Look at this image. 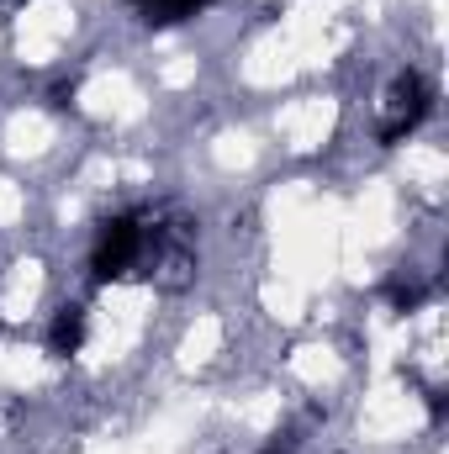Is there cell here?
<instances>
[{
  "mask_svg": "<svg viewBox=\"0 0 449 454\" xmlns=\"http://www.w3.org/2000/svg\"><path fill=\"white\" fill-rule=\"evenodd\" d=\"M143 217H112L96 238V280H116L143 264Z\"/></svg>",
  "mask_w": 449,
  "mask_h": 454,
  "instance_id": "1",
  "label": "cell"
},
{
  "mask_svg": "<svg viewBox=\"0 0 449 454\" xmlns=\"http://www.w3.org/2000/svg\"><path fill=\"white\" fill-rule=\"evenodd\" d=\"M429 101H434V96H429V80H423V74H413V69L397 74V80H391V96H386V127H381V137H386V143H402V137L429 116Z\"/></svg>",
  "mask_w": 449,
  "mask_h": 454,
  "instance_id": "2",
  "label": "cell"
},
{
  "mask_svg": "<svg viewBox=\"0 0 449 454\" xmlns=\"http://www.w3.org/2000/svg\"><path fill=\"white\" fill-rule=\"evenodd\" d=\"M48 348H53L59 359H69V354H80V348H85V307H64V312L53 317Z\"/></svg>",
  "mask_w": 449,
  "mask_h": 454,
  "instance_id": "3",
  "label": "cell"
},
{
  "mask_svg": "<svg viewBox=\"0 0 449 454\" xmlns=\"http://www.w3.org/2000/svg\"><path fill=\"white\" fill-rule=\"evenodd\" d=\"M138 11H143V21H159V27H169V21H185V16H196L207 0H132Z\"/></svg>",
  "mask_w": 449,
  "mask_h": 454,
  "instance_id": "4",
  "label": "cell"
},
{
  "mask_svg": "<svg viewBox=\"0 0 449 454\" xmlns=\"http://www.w3.org/2000/svg\"><path fill=\"white\" fill-rule=\"evenodd\" d=\"M270 454H280V450H270Z\"/></svg>",
  "mask_w": 449,
  "mask_h": 454,
  "instance_id": "5",
  "label": "cell"
}]
</instances>
